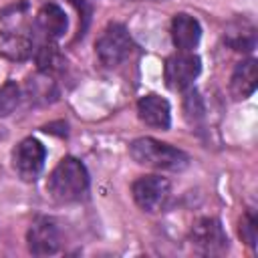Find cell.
Returning <instances> with one entry per match:
<instances>
[{
  "label": "cell",
  "instance_id": "6da1fadb",
  "mask_svg": "<svg viewBox=\"0 0 258 258\" xmlns=\"http://www.w3.org/2000/svg\"><path fill=\"white\" fill-rule=\"evenodd\" d=\"M46 189L52 200L60 204L79 202L89 189V171L77 157H62L50 171Z\"/></svg>",
  "mask_w": 258,
  "mask_h": 258
},
{
  "label": "cell",
  "instance_id": "7a4b0ae2",
  "mask_svg": "<svg viewBox=\"0 0 258 258\" xmlns=\"http://www.w3.org/2000/svg\"><path fill=\"white\" fill-rule=\"evenodd\" d=\"M129 155L133 161L145 167L163 169V171H181L189 165V157L185 151L157 141L153 137H139L129 145Z\"/></svg>",
  "mask_w": 258,
  "mask_h": 258
},
{
  "label": "cell",
  "instance_id": "3957f363",
  "mask_svg": "<svg viewBox=\"0 0 258 258\" xmlns=\"http://www.w3.org/2000/svg\"><path fill=\"white\" fill-rule=\"evenodd\" d=\"M133 48H135V44L127 32V28L119 22L109 24L95 42L97 56L107 69L119 67L123 60H127L129 54L133 52Z\"/></svg>",
  "mask_w": 258,
  "mask_h": 258
},
{
  "label": "cell",
  "instance_id": "277c9868",
  "mask_svg": "<svg viewBox=\"0 0 258 258\" xmlns=\"http://www.w3.org/2000/svg\"><path fill=\"white\" fill-rule=\"evenodd\" d=\"M189 242L200 254H206V256H222L230 248V240L222 222L212 216H206L194 222L189 230Z\"/></svg>",
  "mask_w": 258,
  "mask_h": 258
},
{
  "label": "cell",
  "instance_id": "5b68a950",
  "mask_svg": "<svg viewBox=\"0 0 258 258\" xmlns=\"http://www.w3.org/2000/svg\"><path fill=\"white\" fill-rule=\"evenodd\" d=\"M131 194L143 212L155 214L167 208L171 200V183L161 175H143L133 181Z\"/></svg>",
  "mask_w": 258,
  "mask_h": 258
},
{
  "label": "cell",
  "instance_id": "8992f818",
  "mask_svg": "<svg viewBox=\"0 0 258 258\" xmlns=\"http://www.w3.org/2000/svg\"><path fill=\"white\" fill-rule=\"evenodd\" d=\"M200 73H202L200 56L194 52H183V50H177L175 54H171L165 60V69H163L165 83L171 91H183L191 87Z\"/></svg>",
  "mask_w": 258,
  "mask_h": 258
},
{
  "label": "cell",
  "instance_id": "52a82bcc",
  "mask_svg": "<svg viewBox=\"0 0 258 258\" xmlns=\"http://www.w3.org/2000/svg\"><path fill=\"white\" fill-rule=\"evenodd\" d=\"M44 159H46V149L44 145L34 139V137H26L22 139L14 153H12V163H14V169L16 173L24 179V181H34L42 167H44Z\"/></svg>",
  "mask_w": 258,
  "mask_h": 258
},
{
  "label": "cell",
  "instance_id": "ba28073f",
  "mask_svg": "<svg viewBox=\"0 0 258 258\" xmlns=\"http://www.w3.org/2000/svg\"><path fill=\"white\" fill-rule=\"evenodd\" d=\"M28 250L34 256H50L60 248V230L48 216H38L26 232Z\"/></svg>",
  "mask_w": 258,
  "mask_h": 258
},
{
  "label": "cell",
  "instance_id": "9c48e42d",
  "mask_svg": "<svg viewBox=\"0 0 258 258\" xmlns=\"http://www.w3.org/2000/svg\"><path fill=\"white\" fill-rule=\"evenodd\" d=\"M137 115L147 127H153V129L167 131L171 125V107H169L167 99L153 95V93L139 99Z\"/></svg>",
  "mask_w": 258,
  "mask_h": 258
},
{
  "label": "cell",
  "instance_id": "30bf717a",
  "mask_svg": "<svg viewBox=\"0 0 258 258\" xmlns=\"http://www.w3.org/2000/svg\"><path fill=\"white\" fill-rule=\"evenodd\" d=\"M200 38H202V26H200L198 18H194L191 14H185V12H179L173 16L171 40L177 50L194 52V48L200 44Z\"/></svg>",
  "mask_w": 258,
  "mask_h": 258
},
{
  "label": "cell",
  "instance_id": "8fae6325",
  "mask_svg": "<svg viewBox=\"0 0 258 258\" xmlns=\"http://www.w3.org/2000/svg\"><path fill=\"white\" fill-rule=\"evenodd\" d=\"M258 87V62L256 58H244L236 64L230 77V95L236 101H244L254 95Z\"/></svg>",
  "mask_w": 258,
  "mask_h": 258
},
{
  "label": "cell",
  "instance_id": "7c38bea8",
  "mask_svg": "<svg viewBox=\"0 0 258 258\" xmlns=\"http://www.w3.org/2000/svg\"><path fill=\"white\" fill-rule=\"evenodd\" d=\"M36 26L46 40H58L69 28V18L58 4H44L36 14Z\"/></svg>",
  "mask_w": 258,
  "mask_h": 258
},
{
  "label": "cell",
  "instance_id": "4fadbf2b",
  "mask_svg": "<svg viewBox=\"0 0 258 258\" xmlns=\"http://www.w3.org/2000/svg\"><path fill=\"white\" fill-rule=\"evenodd\" d=\"M224 42L236 52L250 54L256 48V28L248 20H234L224 30Z\"/></svg>",
  "mask_w": 258,
  "mask_h": 258
},
{
  "label": "cell",
  "instance_id": "5bb4252c",
  "mask_svg": "<svg viewBox=\"0 0 258 258\" xmlns=\"http://www.w3.org/2000/svg\"><path fill=\"white\" fill-rule=\"evenodd\" d=\"M2 54L12 60H26L32 54V38L20 30H8L4 34Z\"/></svg>",
  "mask_w": 258,
  "mask_h": 258
},
{
  "label": "cell",
  "instance_id": "9a60e30c",
  "mask_svg": "<svg viewBox=\"0 0 258 258\" xmlns=\"http://www.w3.org/2000/svg\"><path fill=\"white\" fill-rule=\"evenodd\" d=\"M36 64L42 75H52L64 67V56L58 50L54 40H46L38 50H36Z\"/></svg>",
  "mask_w": 258,
  "mask_h": 258
},
{
  "label": "cell",
  "instance_id": "2e32d148",
  "mask_svg": "<svg viewBox=\"0 0 258 258\" xmlns=\"http://www.w3.org/2000/svg\"><path fill=\"white\" fill-rule=\"evenodd\" d=\"M183 115L189 125H198L206 119V105L194 87L183 89Z\"/></svg>",
  "mask_w": 258,
  "mask_h": 258
},
{
  "label": "cell",
  "instance_id": "e0dca14e",
  "mask_svg": "<svg viewBox=\"0 0 258 258\" xmlns=\"http://www.w3.org/2000/svg\"><path fill=\"white\" fill-rule=\"evenodd\" d=\"M20 101V89L14 81H8L0 87V117H8Z\"/></svg>",
  "mask_w": 258,
  "mask_h": 258
},
{
  "label": "cell",
  "instance_id": "ac0fdd59",
  "mask_svg": "<svg viewBox=\"0 0 258 258\" xmlns=\"http://www.w3.org/2000/svg\"><path fill=\"white\" fill-rule=\"evenodd\" d=\"M240 238L242 242H246L250 248H256V238H258V218L254 214V210H246L242 220H240Z\"/></svg>",
  "mask_w": 258,
  "mask_h": 258
},
{
  "label": "cell",
  "instance_id": "d6986e66",
  "mask_svg": "<svg viewBox=\"0 0 258 258\" xmlns=\"http://www.w3.org/2000/svg\"><path fill=\"white\" fill-rule=\"evenodd\" d=\"M83 16V28H81V34H85L87 26H89V18H91V12H93V2L95 0H69Z\"/></svg>",
  "mask_w": 258,
  "mask_h": 258
}]
</instances>
